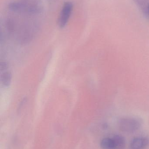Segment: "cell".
I'll return each mask as SVG.
<instances>
[{
    "label": "cell",
    "mask_w": 149,
    "mask_h": 149,
    "mask_svg": "<svg viewBox=\"0 0 149 149\" xmlns=\"http://www.w3.org/2000/svg\"><path fill=\"white\" fill-rule=\"evenodd\" d=\"M9 9L15 12L36 14L41 12L42 6L39 0H21L10 3Z\"/></svg>",
    "instance_id": "1"
},
{
    "label": "cell",
    "mask_w": 149,
    "mask_h": 149,
    "mask_svg": "<svg viewBox=\"0 0 149 149\" xmlns=\"http://www.w3.org/2000/svg\"><path fill=\"white\" fill-rule=\"evenodd\" d=\"M118 125L123 132L131 133L139 130L141 126V120L134 117H125L119 120Z\"/></svg>",
    "instance_id": "2"
},
{
    "label": "cell",
    "mask_w": 149,
    "mask_h": 149,
    "mask_svg": "<svg viewBox=\"0 0 149 149\" xmlns=\"http://www.w3.org/2000/svg\"><path fill=\"white\" fill-rule=\"evenodd\" d=\"M73 5L71 2H66L64 3L58 20V24L60 28L66 26L72 12Z\"/></svg>",
    "instance_id": "3"
},
{
    "label": "cell",
    "mask_w": 149,
    "mask_h": 149,
    "mask_svg": "<svg viewBox=\"0 0 149 149\" xmlns=\"http://www.w3.org/2000/svg\"><path fill=\"white\" fill-rule=\"evenodd\" d=\"M148 143V139L146 137H136L132 140L130 147L131 149H144Z\"/></svg>",
    "instance_id": "4"
},
{
    "label": "cell",
    "mask_w": 149,
    "mask_h": 149,
    "mask_svg": "<svg viewBox=\"0 0 149 149\" xmlns=\"http://www.w3.org/2000/svg\"><path fill=\"white\" fill-rule=\"evenodd\" d=\"M11 80L12 74L8 69L1 71V82L4 87H8L11 84Z\"/></svg>",
    "instance_id": "5"
},
{
    "label": "cell",
    "mask_w": 149,
    "mask_h": 149,
    "mask_svg": "<svg viewBox=\"0 0 149 149\" xmlns=\"http://www.w3.org/2000/svg\"><path fill=\"white\" fill-rule=\"evenodd\" d=\"M115 149H122L125 146V141L124 137L119 135L113 136Z\"/></svg>",
    "instance_id": "6"
},
{
    "label": "cell",
    "mask_w": 149,
    "mask_h": 149,
    "mask_svg": "<svg viewBox=\"0 0 149 149\" xmlns=\"http://www.w3.org/2000/svg\"><path fill=\"white\" fill-rule=\"evenodd\" d=\"M101 147L102 149H115L113 137H106L101 140Z\"/></svg>",
    "instance_id": "7"
},
{
    "label": "cell",
    "mask_w": 149,
    "mask_h": 149,
    "mask_svg": "<svg viewBox=\"0 0 149 149\" xmlns=\"http://www.w3.org/2000/svg\"><path fill=\"white\" fill-rule=\"evenodd\" d=\"M136 5L143 11L148 3L149 0H133Z\"/></svg>",
    "instance_id": "8"
},
{
    "label": "cell",
    "mask_w": 149,
    "mask_h": 149,
    "mask_svg": "<svg viewBox=\"0 0 149 149\" xmlns=\"http://www.w3.org/2000/svg\"><path fill=\"white\" fill-rule=\"evenodd\" d=\"M144 16L149 19V1L144 10L142 11Z\"/></svg>",
    "instance_id": "9"
}]
</instances>
